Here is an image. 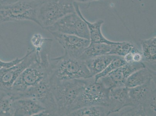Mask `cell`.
Listing matches in <instances>:
<instances>
[{"instance_id": "18", "label": "cell", "mask_w": 156, "mask_h": 116, "mask_svg": "<svg viewBox=\"0 0 156 116\" xmlns=\"http://www.w3.org/2000/svg\"><path fill=\"white\" fill-rule=\"evenodd\" d=\"M116 45L104 43H90L81 56V60H86L96 56L108 55L113 46Z\"/></svg>"}, {"instance_id": "27", "label": "cell", "mask_w": 156, "mask_h": 116, "mask_svg": "<svg viewBox=\"0 0 156 116\" xmlns=\"http://www.w3.org/2000/svg\"><path fill=\"white\" fill-rule=\"evenodd\" d=\"M19 0H0V5H8L13 3Z\"/></svg>"}, {"instance_id": "20", "label": "cell", "mask_w": 156, "mask_h": 116, "mask_svg": "<svg viewBox=\"0 0 156 116\" xmlns=\"http://www.w3.org/2000/svg\"><path fill=\"white\" fill-rule=\"evenodd\" d=\"M142 49L143 60L148 63H156V38L153 37L150 39H143L141 42Z\"/></svg>"}, {"instance_id": "26", "label": "cell", "mask_w": 156, "mask_h": 116, "mask_svg": "<svg viewBox=\"0 0 156 116\" xmlns=\"http://www.w3.org/2000/svg\"><path fill=\"white\" fill-rule=\"evenodd\" d=\"M143 59L142 53L138 49L134 52L133 56V63H140L142 62Z\"/></svg>"}, {"instance_id": "19", "label": "cell", "mask_w": 156, "mask_h": 116, "mask_svg": "<svg viewBox=\"0 0 156 116\" xmlns=\"http://www.w3.org/2000/svg\"><path fill=\"white\" fill-rule=\"evenodd\" d=\"M110 114L108 107L104 106L93 105L78 109L69 113L70 116H106Z\"/></svg>"}, {"instance_id": "5", "label": "cell", "mask_w": 156, "mask_h": 116, "mask_svg": "<svg viewBox=\"0 0 156 116\" xmlns=\"http://www.w3.org/2000/svg\"><path fill=\"white\" fill-rule=\"evenodd\" d=\"M10 93L14 100L30 98L39 101L46 109L40 116H57V107L52 93L49 76L39 84L22 92Z\"/></svg>"}, {"instance_id": "1", "label": "cell", "mask_w": 156, "mask_h": 116, "mask_svg": "<svg viewBox=\"0 0 156 116\" xmlns=\"http://www.w3.org/2000/svg\"><path fill=\"white\" fill-rule=\"evenodd\" d=\"M50 65L51 82L91 78L85 60L79 59L64 55L50 59Z\"/></svg>"}, {"instance_id": "23", "label": "cell", "mask_w": 156, "mask_h": 116, "mask_svg": "<svg viewBox=\"0 0 156 116\" xmlns=\"http://www.w3.org/2000/svg\"><path fill=\"white\" fill-rule=\"evenodd\" d=\"M126 62L124 58L119 57L116 58L109 64L104 70L99 74L96 75L94 77V80L97 82L99 80L109 74V73L114 71L115 69L126 64Z\"/></svg>"}, {"instance_id": "28", "label": "cell", "mask_w": 156, "mask_h": 116, "mask_svg": "<svg viewBox=\"0 0 156 116\" xmlns=\"http://www.w3.org/2000/svg\"><path fill=\"white\" fill-rule=\"evenodd\" d=\"M74 2L77 3H88L93 1H100V0H72Z\"/></svg>"}, {"instance_id": "21", "label": "cell", "mask_w": 156, "mask_h": 116, "mask_svg": "<svg viewBox=\"0 0 156 116\" xmlns=\"http://www.w3.org/2000/svg\"><path fill=\"white\" fill-rule=\"evenodd\" d=\"M13 97L9 92L0 91V116H12Z\"/></svg>"}, {"instance_id": "7", "label": "cell", "mask_w": 156, "mask_h": 116, "mask_svg": "<svg viewBox=\"0 0 156 116\" xmlns=\"http://www.w3.org/2000/svg\"><path fill=\"white\" fill-rule=\"evenodd\" d=\"M50 73V61H41L36 59L22 72L9 92L12 93L22 92L39 84L46 79Z\"/></svg>"}, {"instance_id": "11", "label": "cell", "mask_w": 156, "mask_h": 116, "mask_svg": "<svg viewBox=\"0 0 156 116\" xmlns=\"http://www.w3.org/2000/svg\"><path fill=\"white\" fill-rule=\"evenodd\" d=\"M146 67L142 62L126 63L101 78L98 81L101 82L110 90L114 87L125 86L126 80L133 73Z\"/></svg>"}, {"instance_id": "12", "label": "cell", "mask_w": 156, "mask_h": 116, "mask_svg": "<svg viewBox=\"0 0 156 116\" xmlns=\"http://www.w3.org/2000/svg\"><path fill=\"white\" fill-rule=\"evenodd\" d=\"M46 111L39 101L30 98H21L12 103V114L15 116H39Z\"/></svg>"}, {"instance_id": "3", "label": "cell", "mask_w": 156, "mask_h": 116, "mask_svg": "<svg viewBox=\"0 0 156 116\" xmlns=\"http://www.w3.org/2000/svg\"><path fill=\"white\" fill-rule=\"evenodd\" d=\"M75 12L72 0H45L38 8V25L46 29L65 15Z\"/></svg>"}, {"instance_id": "24", "label": "cell", "mask_w": 156, "mask_h": 116, "mask_svg": "<svg viewBox=\"0 0 156 116\" xmlns=\"http://www.w3.org/2000/svg\"><path fill=\"white\" fill-rule=\"evenodd\" d=\"M52 39H46L40 33H35L31 37V42L34 47L35 52H39L44 49L50 47Z\"/></svg>"}, {"instance_id": "29", "label": "cell", "mask_w": 156, "mask_h": 116, "mask_svg": "<svg viewBox=\"0 0 156 116\" xmlns=\"http://www.w3.org/2000/svg\"><path fill=\"white\" fill-rule=\"evenodd\" d=\"M30 1H34L36 2H42L45 1V0H30Z\"/></svg>"}, {"instance_id": "14", "label": "cell", "mask_w": 156, "mask_h": 116, "mask_svg": "<svg viewBox=\"0 0 156 116\" xmlns=\"http://www.w3.org/2000/svg\"><path fill=\"white\" fill-rule=\"evenodd\" d=\"M75 10L76 13L80 15L87 24L89 32L90 43H104L109 45H118L122 42H114L107 39L103 35L101 27L104 22L101 19H98L94 22H89L82 15L78 3L74 2Z\"/></svg>"}, {"instance_id": "13", "label": "cell", "mask_w": 156, "mask_h": 116, "mask_svg": "<svg viewBox=\"0 0 156 116\" xmlns=\"http://www.w3.org/2000/svg\"><path fill=\"white\" fill-rule=\"evenodd\" d=\"M109 96L110 103L108 108L110 114L119 112L124 107L133 106L129 95V88L126 86L111 89Z\"/></svg>"}, {"instance_id": "6", "label": "cell", "mask_w": 156, "mask_h": 116, "mask_svg": "<svg viewBox=\"0 0 156 116\" xmlns=\"http://www.w3.org/2000/svg\"><path fill=\"white\" fill-rule=\"evenodd\" d=\"M93 77L89 78L86 87L71 107L69 114L87 106L98 105L108 107L110 106V89L105 87L101 82L95 81Z\"/></svg>"}, {"instance_id": "25", "label": "cell", "mask_w": 156, "mask_h": 116, "mask_svg": "<svg viewBox=\"0 0 156 116\" xmlns=\"http://www.w3.org/2000/svg\"><path fill=\"white\" fill-rule=\"evenodd\" d=\"M25 56L21 58H16L10 61H3L0 59V68H8L12 67V66L17 64L22 61L25 58Z\"/></svg>"}, {"instance_id": "15", "label": "cell", "mask_w": 156, "mask_h": 116, "mask_svg": "<svg viewBox=\"0 0 156 116\" xmlns=\"http://www.w3.org/2000/svg\"><path fill=\"white\" fill-rule=\"evenodd\" d=\"M155 84V80H153L142 85L129 88L132 107L141 105L152 94L156 93Z\"/></svg>"}, {"instance_id": "17", "label": "cell", "mask_w": 156, "mask_h": 116, "mask_svg": "<svg viewBox=\"0 0 156 116\" xmlns=\"http://www.w3.org/2000/svg\"><path fill=\"white\" fill-rule=\"evenodd\" d=\"M155 77L156 72L146 67L133 73L126 80L125 86L129 88L137 87L155 80Z\"/></svg>"}, {"instance_id": "22", "label": "cell", "mask_w": 156, "mask_h": 116, "mask_svg": "<svg viewBox=\"0 0 156 116\" xmlns=\"http://www.w3.org/2000/svg\"><path fill=\"white\" fill-rule=\"evenodd\" d=\"M137 48L130 42H122L121 43L115 45L108 55H115L124 57L127 54Z\"/></svg>"}, {"instance_id": "2", "label": "cell", "mask_w": 156, "mask_h": 116, "mask_svg": "<svg viewBox=\"0 0 156 116\" xmlns=\"http://www.w3.org/2000/svg\"><path fill=\"white\" fill-rule=\"evenodd\" d=\"M89 80V78L50 81L57 107V116L68 115L72 105L84 90Z\"/></svg>"}, {"instance_id": "9", "label": "cell", "mask_w": 156, "mask_h": 116, "mask_svg": "<svg viewBox=\"0 0 156 116\" xmlns=\"http://www.w3.org/2000/svg\"><path fill=\"white\" fill-rule=\"evenodd\" d=\"M23 60L8 68H0V91L9 92L21 73L36 59L34 49L28 51Z\"/></svg>"}, {"instance_id": "8", "label": "cell", "mask_w": 156, "mask_h": 116, "mask_svg": "<svg viewBox=\"0 0 156 116\" xmlns=\"http://www.w3.org/2000/svg\"><path fill=\"white\" fill-rule=\"evenodd\" d=\"M45 29L49 32H58L90 39L87 24L76 12L65 15Z\"/></svg>"}, {"instance_id": "4", "label": "cell", "mask_w": 156, "mask_h": 116, "mask_svg": "<svg viewBox=\"0 0 156 116\" xmlns=\"http://www.w3.org/2000/svg\"><path fill=\"white\" fill-rule=\"evenodd\" d=\"M42 2L19 0L8 5H0V25L8 22L30 21L37 24V14Z\"/></svg>"}, {"instance_id": "10", "label": "cell", "mask_w": 156, "mask_h": 116, "mask_svg": "<svg viewBox=\"0 0 156 116\" xmlns=\"http://www.w3.org/2000/svg\"><path fill=\"white\" fill-rule=\"evenodd\" d=\"M49 32L63 48L64 55L69 57L80 59L90 43L89 39L75 35L58 32Z\"/></svg>"}, {"instance_id": "16", "label": "cell", "mask_w": 156, "mask_h": 116, "mask_svg": "<svg viewBox=\"0 0 156 116\" xmlns=\"http://www.w3.org/2000/svg\"><path fill=\"white\" fill-rule=\"evenodd\" d=\"M119 56L113 55H105L85 60L90 72V77H94L101 73L114 59Z\"/></svg>"}]
</instances>
